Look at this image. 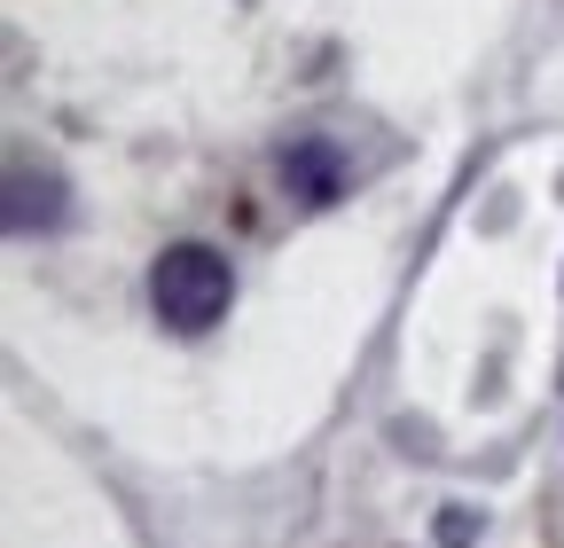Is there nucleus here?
Here are the masks:
<instances>
[{
    "label": "nucleus",
    "mask_w": 564,
    "mask_h": 548,
    "mask_svg": "<svg viewBox=\"0 0 564 548\" xmlns=\"http://www.w3.org/2000/svg\"><path fill=\"white\" fill-rule=\"evenodd\" d=\"M440 540H447V548H463V540H470V517H463V509H455V517H440Z\"/></svg>",
    "instance_id": "nucleus-3"
},
{
    "label": "nucleus",
    "mask_w": 564,
    "mask_h": 548,
    "mask_svg": "<svg viewBox=\"0 0 564 548\" xmlns=\"http://www.w3.org/2000/svg\"><path fill=\"white\" fill-rule=\"evenodd\" d=\"M282 180H291L299 204H329L337 196V150L329 142H299L291 157H282Z\"/></svg>",
    "instance_id": "nucleus-2"
},
{
    "label": "nucleus",
    "mask_w": 564,
    "mask_h": 548,
    "mask_svg": "<svg viewBox=\"0 0 564 548\" xmlns=\"http://www.w3.org/2000/svg\"><path fill=\"white\" fill-rule=\"evenodd\" d=\"M150 306H158L165 329L204 337L212 321L236 306V266L212 251V243H165L158 266H150Z\"/></svg>",
    "instance_id": "nucleus-1"
}]
</instances>
